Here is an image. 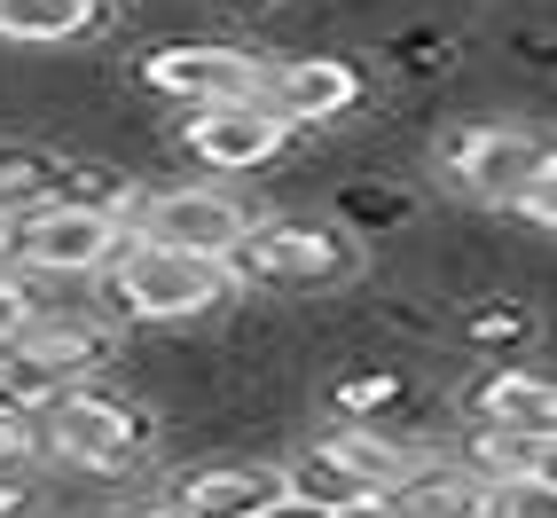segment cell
<instances>
[{
  "instance_id": "17",
  "label": "cell",
  "mask_w": 557,
  "mask_h": 518,
  "mask_svg": "<svg viewBox=\"0 0 557 518\" xmlns=\"http://www.w3.org/2000/svg\"><path fill=\"white\" fill-rule=\"evenodd\" d=\"M393 400H400V378H393V369H361V378L338 385V417H385Z\"/></svg>"
},
{
  "instance_id": "6",
  "label": "cell",
  "mask_w": 557,
  "mask_h": 518,
  "mask_svg": "<svg viewBox=\"0 0 557 518\" xmlns=\"http://www.w3.org/2000/svg\"><path fill=\"white\" fill-rule=\"evenodd\" d=\"M251 205L228 181H158V189H126V236L134 244H173V251H205V259H236Z\"/></svg>"
},
{
  "instance_id": "11",
  "label": "cell",
  "mask_w": 557,
  "mask_h": 518,
  "mask_svg": "<svg viewBox=\"0 0 557 518\" xmlns=\"http://www.w3.org/2000/svg\"><path fill=\"white\" fill-rule=\"evenodd\" d=\"M158 495L173 518H259L268 503L290 495V479H283V456H205V464H181Z\"/></svg>"
},
{
  "instance_id": "5",
  "label": "cell",
  "mask_w": 557,
  "mask_h": 518,
  "mask_svg": "<svg viewBox=\"0 0 557 518\" xmlns=\"http://www.w3.org/2000/svg\"><path fill=\"white\" fill-rule=\"evenodd\" d=\"M236 283L244 291H283V299H330L369 275V251L346 220H251L236 244Z\"/></svg>"
},
{
  "instance_id": "22",
  "label": "cell",
  "mask_w": 557,
  "mask_h": 518,
  "mask_svg": "<svg viewBox=\"0 0 557 518\" xmlns=\"http://www.w3.org/2000/svg\"><path fill=\"white\" fill-rule=\"evenodd\" d=\"M259 518H322V510H314V503H299V495H283V503H268Z\"/></svg>"
},
{
  "instance_id": "10",
  "label": "cell",
  "mask_w": 557,
  "mask_h": 518,
  "mask_svg": "<svg viewBox=\"0 0 557 518\" xmlns=\"http://www.w3.org/2000/svg\"><path fill=\"white\" fill-rule=\"evenodd\" d=\"M259 102H268L290 134H330L369 102V79H361L354 55H283V63H268V79H259Z\"/></svg>"
},
{
  "instance_id": "12",
  "label": "cell",
  "mask_w": 557,
  "mask_h": 518,
  "mask_svg": "<svg viewBox=\"0 0 557 518\" xmlns=\"http://www.w3.org/2000/svg\"><path fill=\"white\" fill-rule=\"evenodd\" d=\"M119 0H0V48H24V55H71V48H95Z\"/></svg>"
},
{
  "instance_id": "23",
  "label": "cell",
  "mask_w": 557,
  "mask_h": 518,
  "mask_svg": "<svg viewBox=\"0 0 557 518\" xmlns=\"http://www.w3.org/2000/svg\"><path fill=\"white\" fill-rule=\"evenodd\" d=\"M228 9H268V0H228Z\"/></svg>"
},
{
  "instance_id": "3",
  "label": "cell",
  "mask_w": 557,
  "mask_h": 518,
  "mask_svg": "<svg viewBox=\"0 0 557 518\" xmlns=\"http://www.w3.org/2000/svg\"><path fill=\"white\" fill-rule=\"evenodd\" d=\"M119 244H126V189H110V197H95V189H55V197H40V205H24V212H9V268L24 275V283H95L110 259H119Z\"/></svg>"
},
{
  "instance_id": "4",
  "label": "cell",
  "mask_w": 557,
  "mask_h": 518,
  "mask_svg": "<svg viewBox=\"0 0 557 518\" xmlns=\"http://www.w3.org/2000/svg\"><path fill=\"white\" fill-rule=\"evenodd\" d=\"M119 338L126 322L110 314L95 291H71V299H32L24 330L0 346V378H9L24 400H40L55 385H79V378H102L119 361Z\"/></svg>"
},
{
  "instance_id": "15",
  "label": "cell",
  "mask_w": 557,
  "mask_h": 518,
  "mask_svg": "<svg viewBox=\"0 0 557 518\" xmlns=\"http://www.w3.org/2000/svg\"><path fill=\"white\" fill-rule=\"evenodd\" d=\"M479 479H549L557 464V432H518V424H463L456 448Z\"/></svg>"
},
{
  "instance_id": "24",
  "label": "cell",
  "mask_w": 557,
  "mask_h": 518,
  "mask_svg": "<svg viewBox=\"0 0 557 518\" xmlns=\"http://www.w3.org/2000/svg\"><path fill=\"white\" fill-rule=\"evenodd\" d=\"M0 251H9V220H0Z\"/></svg>"
},
{
  "instance_id": "7",
  "label": "cell",
  "mask_w": 557,
  "mask_h": 518,
  "mask_svg": "<svg viewBox=\"0 0 557 518\" xmlns=\"http://www.w3.org/2000/svg\"><path fill=\"white\" fill-rule=\"evenodd\" d=\"M542 173H557L542 126L487 119V126H463V134L440 141V181H448L463 205H479V212H510Z\"/></svg>"
},
{
  "instance_id": "9",
  "label": "cell",
  "mask_w": 557,
  "mask_h": 518,
  "mask_svg": "<svg viewBox=\"0 0 557 518\" xmlns=\"http://www.w3.org/2000/svg\"><path fill=\"white\" fill-rule=\"evenodd\" d=\"M141 95H158L173 110H197V102H236V95H259L268 79V55L244 48V40H165L134 63Z\"/></svg>"
},
{
  "instance_id": "14",
  "label": "cell",
  "mask_w": 557,
  "mask_h": 518,
  "mask_svg": "<svg viewBox=\"0 0 557 518\" xmlns=\"http://www.w3.org/2000/svg\"><path fill=\"white\" fill-rule=\"evenodd\" d=\"M79 181V165H71V150H55V141H32V134H0V220L40 205L55 189H71Z\"/></svg>"
},
{
  "instance_id": "1",
  "label": "cell",
  "mask_w": 557,
  "mask_h": 518,
  "mask_svg": "<svg viewBox=\"0 0 557 518\" xmlns=\"http://www.w3.org/2000/svg\"><path fill=\"white\" fill-rule=\"evenodd\" d=\"M24 448H32V471H48V479L119 488L126 471H141L165 448V417L150 393H119L102 378H79V385H55L24 409Z\"/></svg>"
},
{
  "instance_id": "20",
  "label": "cell",
  "mask_w": 557,
  "mask_h": 518,
  "mask_svg": "<svg viewBox=\"0 0 557 518\" xmlns=\"http://www.w3.org/2000/svg\"><path fill=\"white\" fill-rule=\"evenodd\" d=\"M330 518H417V510H408L393 488H377V495H354L346 510H330Z\"/></svg>"
},
{
  "instance_id": "2",
  "label": "cell",
  "mask_w": 557,
  "mask_h": 518,
  "mask_svg": "<svg viewBox=\"0 0 557 518\" xmlns=\"http://www.w3.org/2000/svg\"><path fill=\"white\" fill-rule=\"evenodd\" d=\"M102 291L95 299L119 314V322H141V330H181V322H212L244 299V283L228 259H205V251H173V244H119V259L95 275Z\"/></svg>"
},
{
  "instance_id": "18",
  "label": "cell",
  "mask_w": 557,
  "mask_h": 518,
  "mask_svg": "<svg viewBox=\"0 0 557 518\" xmlns=\"http://www.w3.org/2000/svg\"><path fill=\"white\" fill-rule=\"evenodd\" d=\"M32 299H40V283H24V275L9 268V259H0V346H9V338H16V330H24V314H32Z\"/></svg>"
},
{
  "instance_id": "16",
  "label": "cell",
  "mask_w": 557,
  "mask_h": 518,
  "mask_svg": "<svg viewBox=\"0 0 557 518\" xmlns=\"http://www.w3.org/2000/svg\"><path fill=\"white\" fill-rule=\"evenodd\" d=\"M479 518H557L549 479H479Z\"/></svg>"
},
{
  "instance_id": "13",
  "label": "cell",
  "mask_w": 557,
  "mask_h": 518,
  "mask_svg": "<svg viewBox=\"0 0 557 518\" xmlns=\"http://www.w3.org/2000/svg\"><path fill=\"white\" fill-rule=\"evenodd\" d=\"M463 424L557 432V385H549V369H527V361H495V369H479V385L463 393Z\"/></svg>"
},
{
  "instance_id": "19",
  "label": "cell",
  "mask_w": 557,
  "mask_h": 518,
  "mask_svg": "<svg viewBox=\"0 0 557 518\" xmlns=\"http://www.w3.org/2000/svg\"><path fill=\"white\" fill-rule=\"evenodd\" d=\"M32 495H40L32 464H0V518H32Z\"/></svg>"
},
{
  "instance_id": "8",
  "label": "cell",
  "mask_w": 557,
  "mask_h": 518,
  "mask_svg": "<svg viewBox=\"0 0 557 518\" xmlns=\"http://www.w3.org/2000/svg\"><path fill=\"white\" fill-rule=\"evenodd\" d=\"M290 134L283 119L259 95H236V102H197L181 110V150H189L212 181H251V173H275L290 158Z\"/></svg>"
},
{
  "instance_id": "21",
  "label": "cell",
  "mask_w": 557,
  "mask_h": 518,
  "mask_svg": "<svg viewBox=\"0 0 557 518\" xmlns=\"http://www.w3.org/2000/svg\"><path fill=\"white\" fill-rule=\"evenodd\" d=\"M95 518H173V510H165V495H150V503H110Z\"/></svg>"
}]
</instances>
